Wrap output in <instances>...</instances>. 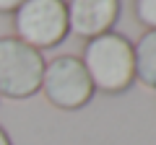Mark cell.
I'll return each mask as SVG.
<instances>
[{
	"label": "cell",
	"mask_w": 156,
	"mask_h": 145,
	"mask_svg": "<svg viewBox=\"0 0 156 145\" xmlns=\"http://www.w3.org/2000/svg\"><path fill=\"white\" fill-rule=\"evenodd\" d=\"M81 62L94 83V91L122 93L135 83L133 42L117 31H107L101 36L89 39Z\"/></svg>",
	"instance_id": "cell-1"
},
{
	"label": "cell",
	"mask_w": 156,
	"mask_h": 145,
	"mask_svg": "<svg viewBox=\"0 0 156 145\" xmlns=\"http://www.w3.org/2000/svg\"><path fill=\"white\" fill-rule=\"evenodd\" d=\"M39 91L44 93V99L52 106L62 109V112H76L81 106H86L91 96L96 93L81 57L73 55H57L50 62H44Z\"/></svg>",
	"instance_id": "cell-2"
},
{
	"label": "cell",
	"mask_w": 156,
	"mask_h": 145,
	"mask_svg": "<svg viewBox=\"0 0 156 145\" xmlns=\"http://www.w3.org/2000/svg\"><path fill=\"white\" fill-rule=\"evenodd\" d=\"M13 29L16 39L39 52L57 47L70 34L65 0H26L13 13Z\"/></svg>",
	"instance_id": "cell-3"
},
{
	"label": "cell",
	"mask_w": 156,
	"mask_h": 145,
	"mask_svg": "<svg viewBox=\"0 0 156 145\" xmlns=\"http://www.w3.org/2000/svg\"><path fill=\"white\" fill-rule=\"evenodd\" d=\"M44 57L16 36H0V93L8 99H29L42 86Z\"/></svg>",
	"instance_id": "cell-4"
},
{
	"label": "cell",
	"mask_w": 156,
	"mask_h": 145,
	"mask_svg": "<svg viewBox=\"0 0 156 145\" xmlns=\"http://www.w3.org/2000/svg\"><path fill=\"white\" fill-rule=\"evenodd\" d=\"M68 26L81 39L112 31L120 18V0H68Z\"/></svg>",
	"instance_id": "cell-5"
},
{
	"label": "cell",
	"mask_w": 156,
	"mask_h": 145,
	"mask_svg": "<svg viewBox=\"0 0 156 145\" xmlns=\"http://www.w3.org/2000/svg\"><path fill=\"white\" fill-rule=\"evenodd\" d=\"M135 57V80L156 91V29H146L133 44Z\"/></svg>",
	"instance_id": "cell-6"
},
{
	"label": "cell",
	"mask_w": 156,
	"mask_h": 145,
	"mask_svg": "<svg viewBox=\"0 0 156 145\" xmlns=\"http://www.w3.org/2000/svg\"><path fill=\"white\" fill-rule=\"evenodd\" d=\"M135 18L140 26L156 29V0H135Z\"/></svg>",
	"instance_id": "cell-7"
},
{
	"label": "cell",
	"mask_w": 156,
	"mask_h": 145,
	"mask_svg": "<svg viewBox=\"0 0 156 145\" xmlns=\"http://www.w3.org/2000/svg\"><path fill=\"white\" fill-rule=\"evenodd\" d=\"M26 0H0V13H16Z\"/></svg>",
	"instance_id": "cell-8"
},
{
	"label": "cell",
	"mask_w": 156,
	"mask_h": 145,
	"mask_svg": "<svg viewBox=\"0 0 156 145\" xmlns=\"http://www.w3.org/2000/svg\"><path fill=\"white\" fill-rule=\"evenodd\" d=\"M0 145H11V140H8V135H5L3 127H0Z\"/></svg>",
	"instance_id": "cell-9"
}]
</instances>
